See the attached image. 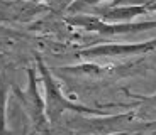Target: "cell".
Masks as SVG:
<instances>
[{
  "mask_svg": "<svg viewBox=\"0 0 156 135\" xmlns=\"http://www.w3.org/2000/svg\"><path fill=\"white\" fill-rule=\"evenodd\" d=\"M37 68L44 83V103H46V115H48L49 123H56L65 112H75V113H80V115H94V116H109L107 112L95 110V108L70 101L63 95V91L59 89L53 74L49 73V69L44 66V62L41 59H37Z\"/></svg>",
  "mask_w": 156,
  "mask_h": 135,
  "instance_id": "obj_1",
  "label": "cell"
},
{
  "mask_svg": "<svg viewBox=\"0 0 156 135\" xmlns=\"http://www.w3.org/2000/svg\"><path fill=\"white\" fill-rule=\"evenodd\" d=\"M29 74V88L27 91L24 93L22 98V103H24V108L26 112L29 113V116L32 118L34 125L37 127V130H48V115H46V103L37 93V88H36V76H34V71L29 69L27 71Z\"/></svg>",
  "mask_w": 156,
  "mask_h": 135,
  "instance_id": "obj_4",
  "label": "cell"
},
{
  "mask_svg": "<svg viewBox=\"0 0 156 135\" xmlns=\"http://www.w3.org/2000/svg\"><path fill=\"white\" fill-rule=\"evenodd\" d=\"M146 7H148L149 12H156V0H149V2H146Z\"/></svg>",
  "mask_w": 156,
  "mask_h": 135,
  "instance_id": "obj_10",
  "label": "cell"
},
{
  "mask_svg": "<svg viewBox=\"0 0 156 135\" xmlns=\"http://www.w3.org/2000/svg\"><path fill=\"white\" fill-rule=\"evenodd\" d=\"M75 0H49V7L55 8V10H59V12H66L68 7Z\"/></svg>",
  "mask_w": 156,
  "mask_h": 135,
  "instance_id": "obj_8",
  "label": "cell"
},
{
  "mask_svg": "<svg viewBox=\"0 0 156 135\" xmlns=\"http://www.w3.org/2000/svg\"><path fill=\"white\" fill-rule=\"evenodd\" d=\"M131 96L137 98V100L144 105V106H156V93H154V95H151V96H141V95H131Z\"/></svg>",
  "mask_w": 156,
  "mask_h": 135,
  "instance_id": "obj_9",
  "label": "cell"
},
{
  "mask_svg": "<svg viewBox=\"0 0 156 135\" xmlns=\"http://www.w3.org/2000/svg\"><path fill=\"white\" fill-rule=\"evenodd\" d=\"M7 98L9 85L5 79L0 81V135H9L7 132Z\"/></svg>",
  "mask_w": 156,
  "mask_h": 135,
  "instance_id": "obj_6",
  "label": "cell"
},
{
  "mask_svg": "<svg viewBox=\"0 0 156 135\" xmlns=\"http://www.w3.org/2000/svg\"><path fill=\"white\" fill-rule=\"evenodd\" d=\"M90 14L107 20V22H133L136 17L148 14L146 4H133V5H107V7H94Z\"/></svg>",
  "mask_w": 156,
  "mask_h": 135,
  "instance_id": "obj_5",
  "label": "cell"
},
{
  "mask_svg": "<svg viewBox=\"0 0 156 135\" xmlns=\"http://www.w3.org/2000/svg\"><path fill=\"white\" fill-rule=\"evenodd\" d=\"M156 49V39L143 41V42H110V44H98L82 49L78 52L80 58H129V56H141L148 54Z\"/></svg>",
  "mask_w": 156,
  "mask_h": 135,
  "instance_id": "obj_3",
  "label": "cell"
},
{
  "mask_svg": "<svg viewBox=\"0 0 156 135\" xmlns=\"http://www.w3.org/2000/svg\"><path fill=\"white\" fill-rule=\"evenodd\" d=\"M66 22L73 27H80L88 32H97L100 35H122V34H136L156 29V20L146 22H107L94 14H70Z\"/></svg>",
  "mask_w": 156,
  "mask_h": 135,
  "instance_id": "obj_2",
  "label": "cell"
},
{
  "mask_svg": "<svg viewBox=\"0 0 156 135\" xmlns=\"http://www.w3.org/2000/svg\"><path fill=\"white\" fill-rule=\"evenodd\" d=\"M102 2H109V0H75L73 4L68 7L66 12H70V14H82V12H87L90 8L97 7Z\"/></svg>",
  "mask_w": 156,
  "mask_h": 135,
  "instance_id": "obj_7",
  "label": "cell"
},
{
  "mask_svg": "<svg viewBox=\"0 0 156 135\" xmlns=\"http://www.w3.org/2000/svg\"><path fill=\"white\" fill-rule=\"evenodd\" d=\"M124 2H127V0H114V4H112V5H122Z\"/></svg>",
  "mask_w": 156,
  "mask_h": 135,
  "instance_id": "obj_11",
  "label": "cell"
}]
</instances>
